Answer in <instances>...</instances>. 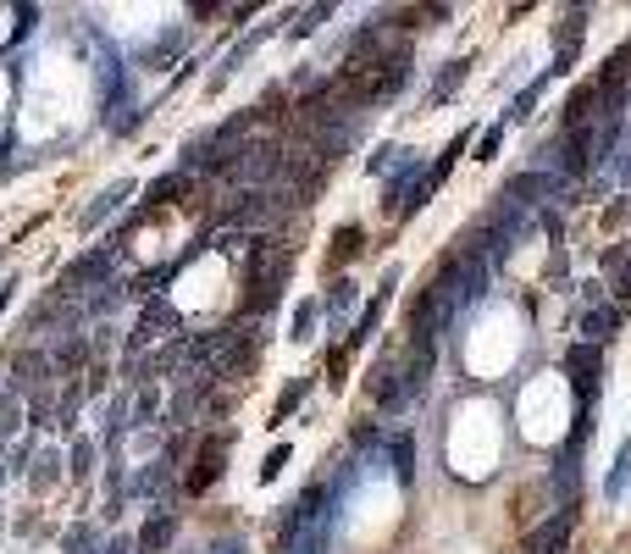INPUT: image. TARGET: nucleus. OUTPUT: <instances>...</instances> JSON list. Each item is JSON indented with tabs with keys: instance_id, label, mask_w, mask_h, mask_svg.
I'll list each match as a JSON object with an SVG mask.
<instances>
[{
	"instance_id": "obj_10",
	"label": "nucleus",
	"mask_w": 631,
	"mask_h": 554,
	"mask_svg": "<svg viewBox=\"0 0 631 554\" xmlns=\"http://www.w3.org/2000/svg\"><path fill=\"white\" fill-rule=\"evenodd\" d=\"M620 322H626V311H620V305H593V311L582 316V333H587V344H598V350H604L609 338L620 333Z\"/></svg>"
},
{
	"instance_id": "obj_4",
	"label": "nucleus",
	"mask_w": 631,
	"mask_h": 554,
	"mask_svg": "<svg viewBox=\"0 0 631 554\" xmlns=\"http://www.w3.org/2000/svg\"><path fill=\"white\" fill-rule=\"evenodd\" d=\"M283 161H288V156H283V145H277V139H255V145L244 150L239 167L227 172V178H233V183H250V189H261V183H272L277 172H283Z\"/></svg>"
},
{
	"instance_id": "obj_9",
	"label": "nucleus",
	"mask_w": 631,
	"mask_h": 554,
	"mask_svg": "<svg viewBox=\"0 0 631 554\" xmlns=\"http://www.w3.org/2000/svg\"><path fill=\"white\" fill-rule=\"evenodd\" d=\"M571 527H576V505H571V510H560V516H548L543 527L532 532L526 554H565V538H571Z\"/></svg>"
},
{
	"instance_id": "obj_1",
	"label": "nucleus",
	"mask_w": 631,
	"mask_h": 554,
	"mask_svg": "<svg viewBox=\"0 0 631 554\" xmlns=\"http://www.w3.org/2000/svg\"><path fill=\"white\" fill-rule=\"evenodd\" d=\"M288 272H294V250H288L277 233H255V239H250V266H244V283H250V294H244V311H250V316L277 311Z\"/></svg>"
},
{
	"instance_id": "obj_7",
	"label": "nucleus",
	"mask_w": 631,
	"mask_h": 554,
	"mask_svg": "<svg viewBox=\"0 0 631 554\" xmlns=\"http://www.w3.org/2000/svg\"><path fill=\"white\" fill-rule=\"evenodd\" d=\"M560 189H565V178H554V172H515V178L504 183L499 200H510V205H521V211H532L537 200H548V194H560Z\"/></svg>"
},
{
	"instance_id": "obj_2",
	"label": "nucleus",
	"mask_w": 631,
	"mask_h": 554,
	"mask_svg": "<svg viewBox=\"0 0 631 554\" xmlns=\"http://www.w3.org/2000/svg\"><path fill=\"white\" fill-rule=\"evenodd\" d=\"M227 449H233V433H211V438H200V449H194V471L183 477V494H205V488H216V482H222Z\"/></svg>"
},
{
	"instance_id": "obj_30",
	"label": "nucleus",
	"mask_w": 631,
	"mask_h": 554,
	"mask_svg": "<svg viewBox=\"0 0 631 554\" xmlns=\"http://www.w3.org/2000/svg\"><path fill=\"white\" fill-rule=\"evenodd\" d=\"M17 427V394H6V388H0V438L12 433Z\"/></svg>"
},
{
	"instance_id": "obj_28",
	"label": "nucleus",
	"mask_w": 631,
	"mask_h": 554,
	"mask_svg": "<svg viewBox=\"0 0 631 554\" xmlns=\"http://www.w3.org/2000/svg\"><path fill=\"white\" fill-rule=\"evenodd\" d=\"M499 145H504V122H493V128L482 133V145H477V161H493L499 156Z\"/></svg>"
},
{
	"instance_id": "obj_23",
	"label": "nucleus",
	"mask_w": 631,
	"mask_h": 554,
	"mask_svg": "<svg viewBox=\"0 0 631 554\" xmlns=\"http://www.w3.org/2000/svg\"><path fill=\"white\" fill-rule=\"evenodd\" d=\"M189 172H167V178H155L150 183V205H167V200H178V194H189Z\"/></svg>"
},
{
	"instance_id": "obj_16",
	"label": "nucleus",
	"mask_w": 631,
	"mask_h": 554,
	"mask_svg": "<svg viewBox=\"0 0 631 554\" xmlns=\"http://www.w3.org/2000/svg\"><path fill=\"white\" fill-rule=\"evenodd\" d=\"M366 167H371V172H377V178H382V172H393V178H399V172L421 167V161H416V150H405V145H382V150H377V156H371V161H366Z\"/></svg>"
},
{
	"instance_id": "obj_17",
	"label": "nucleus",
	"mask_w": 631,
	"mask_h": 554,
	"mask_svg": "<svg viewBox=\"0 0 631 554\" xmlns=\"http://www.w3.org/2000/svg\"><path fill=\"white\" fill-rule=\"evenodd\" d=\"M128 194H133V183H117V189H106V194H100V200L84 211V217H78V228H84V233H89V228H100V222H106L111 211H117V205L128 200Z\"/></svg>"
},
{
	"instance_id": "obj_20",
	"label": "nucleus",
	"mask_w": 631,
	"mask_h": 554,
	"mask_svg": "<svg viewBox=\"0 0 631 554\" xmlns=\"http://www.w3.org/2000/svg\"><path fill=\"white\" fill-rule=\"evenodd\" d=\"M305 394H310V377H294V383H288L283 394H277V405H272V427H283L288 416H294V410L305 405Z\"/></svg>"
},
{
	"instance_id": "obj_22",
	"label": "nucleus",
	"mask_w": 631,
	"mask_h": 554,
	"mask_svg": "<svg viewBox=\"0 0 631 554\" xmlns=\"http://www.w3.org/2000/svg\"><path fill=\"white\" fill-rule=\"evenodd\" d=\"M316 316H322V305H316V300H299V305H294V327H288V338H294V344H310V338H316Z\"/></svg>"
},
{
	"instance_id": "obj_31",
	"label": "nucleus",
	"mask_w": 631,
	"mask_h": 554,
	"mask_svg": "<svg viewBox=\"0 0 631 554\" xmlns=\"http://www.w3.org/2000/svg\"><path fill=\"white\" fill-rule=\"evenodd\" d=\"M283 466H288V444H277V449H272V455H266L261 477H266V482H272V477H277V471H283Z\"/></svg>"
},
{
	"instance_id": "obj_12",
	"label": "nucleus",
	"mask_w": 631,
	"mask_h": 554,
	"mask_svg": "<svg viewBox=\"0 0 631 554\" xmlns=\"http://www.w3.org/2000/svg\"><path fill=\"white\" fill-rule=\"evenodd\" d=\"M50 355H39V350H28V355H17V383H12V394H28V388H45V377H50Z\"/></svg>"
},
{
	"instance_id": "obj_14",
	"label": "nucleus",
	"mask_w": 631,
	"mask_h": 554,
	"mask_svg": "<svg viewBox=\"0 0 631 554\" xmlns=\"http://www.w3.org/2000/svg\"><path fill=\"white\" fill-rule=\"evenodd\" d=\"M366 250V228H355V222H344V228L333 233V250H327V261H333V272L338 266H349L355 255Z\"/></svg>"
},
{
	"instance_id": "obj_26",
	"label": "nucleus",
	"mask_w": 631,
	"mask_h": 554,
	"mask_svg": "<svg viewBox=\"0 0 631 554\" xmlns=\"http://www.w3.org/2000/svg\"><path fill=\"white\" fill-rule=\"evenodd\" d=\"M67 554H100V532L89 527V521H78V527L67 532Z\"/></svg>"
},
{
	"instance_id": "obj_32",
	"label": "nucleus",
	"mask_w": 631,
	"mask_h": 554,
	"mask_svg": "<svg viewBox=\"0 0 631 554\" xmlns=\"http://www.w3.org/2000/svg\"><path fill=\"white\" fill-rule=\"evenodd\" d=\"M205 554H244V538H233V532H227V538H216Z\"/></svg>"
},
{
	"instance_id": "obj_8",
	"label": "nucleus",
	"mask_w": 631,
	"mask_h": 554,
	"mask_svg": "<svg viewBox=\"0 0 631 554\" xmlns=\"http://www.w3.org/2000/svg\"><path fill=\"white\" fill-rule=\"evenodd\" d=\"M178 333H183L178 311H172V305H161V300H150V305H144V316H139V333H133L128 350H144V344H155V338H178Z\"/></svg>"
},
{
	"instance_id": "obj_27",
	"label": "nucleus",
	"mask_w": 631,
	"mask_h": 554,
	"mask_svg": "<svg viewBox=\"0 0 631 554\" xmlns=\"http://www.w3.org/2000/svg\"><path fill=\"white\" fill-rule=\"evenodd\" d=\"M67 460H72V466H67L72 482H84L89 477V460H95V444H89V438H72V455Z\"/></svg>"
},
{
	"instance_id": "obj_5",
	"label": "nucleus",
	"mask_w": 631,
	"mask_h": 554,
	"mask_svg": "<svg viewBox=\"0 0 631 554\" xmlns=\"http://www.w3.org/2000/svg\"><path fill=\"white\" fill-rule=\"evenodd\" d=\"M582 39H587V6L560 12V28H554V67H548V73H554V78L571 73L576 56H582Z\"/></svg>"
},
{
	"instance_id": "obj_15",
	"label": "nucleus",
	"mask_w": 631,
	"mask_h": 554,
	"mask_svg": "<svg viewBox=\"0 0 631 554\" xmlns=\"http://www.w3.org/2000/svg\"><path fill=\"white\" fill-rule=\"evenodd\" d=\"M465 78H471V56H454L449 61V67H443V73H438V84H432V106H443V100H454V89H460L465 84Z\"/></svg>"
},
{
	"instance_id": "obj_34",
	"label": "nucleus",
	"mask_w": 631,
	"mask_h": 554,
	"mask_svg": "<svg viewBox=\"0 0 631 554\" xmlns=\"http://www.w3.org/2000/svg\"><path fill=\"white\" fill-rule=\"evenodd\" d=\"M12 289H17V283H12V277H6V283H0V311L12 305Z\"/></svg>"
},
{
	"instance_id": "obj_25",
	"label": "nucleus",
	"mask_w": 631,
	"mask_h": 554,
	"mask_svg": "<svg viewBox=\"0 0 631 554\" xmlns=\"http://www.w3.org/2000/svg\"><path fill=\"white\" fill-rule=\"evenodd\" d=\"M322 17H333V6H305V12H288V39L316 34V23H322Z\"/></svg>"
},
{
	"instance_id": "obj_3",
	"label": "nucleus",
	"mask_w": 631,
	"mask_h": 554,
	"mask_svg": "<svg viewBox=\"0 0 631 554\" xmlns=\"http://www.w3.org/2000/svg\"><path fill=\"white\" fill-rule=\"evenodd\" d=\"M565 372L576 377V410H593V399H598V377H604V350L598 344H571L565 350Z\"/></svg>"
},
{
	"instance_id": "obj_19",
	"label": "nucleus",
	"mask_w": 631,
	"mask_h": 554,
	"mask_svg": "<svg viewBox=\"0 0 631 554\" xmlns=\"http://www.w3.org/2000/svg\"><path fill=\"white\" fill-rule=\"evenodd\" d=\"M388 455H393V477L410 488V482H416V438H410V433H393Z\"/></svg>"
},
{
	"instance_id": "obj_21",
	"label": "nucleus",
	"mask_w": 631,
	"mask_h": 554,
	"mask_svg": "<svg viewBox=\"0 0 631 554\" xmlns=\"http://www.w3.org/2000/svg\"><path fill=\"white\" fill-rule=\"evenodd\" d=\"M631 488V438L620 444V455H615V466H609V482H604V499H620Z\"/></svg>"
},
{
	"instance_id": "obj_6",
	"label": "nucleus",
	"mask_w": 631,
	"mask_h": 554,
	"mask_svg": "<svg viewBox=\"0 0 631 554\" xmlns=\"http://www.w3.org/2000/svg\"><path fill=\"white\" fill-rule=\"evenodd\" d=\"M117 272V250H89L84 261H72L61 272V294H84V289H106Z\"/></svg>"
},
{
	"instance_id": "obj_18",
	"label": "nucleus",
	"mask_w": 631,
	"mask_h": 554,
	"mask_svg": "<svg viewBox=\"0 0 631 554\" xmlns=\"http://www.w3.org/2000/svg\"><path fill=\"white\" fill-rule=\"evenodd\" d=\"M548 84H554V73L532 78V84H526L521 95L510 100V111H504V128H510V122H526V117H532V106H537V100H543V89H548Z\"/></svg>"
},
{
	"instance_id": "obj_29",
	"label": "nucleus",
	"mask_w": 631,
	"mask_h": 554,
	"mask_svg": "<svg viewBox=\"0 0 631 554\" xmlns=\"http://www.w3.org/2000/svg\"><path fill=\"white\" fill-rule=\"evenodd\" d=\"M344 372H349V350H344V344H338V350L333 355H327V383H344Z\"/></svg>"
},
{
	"instance_id": "obj_11",
	"label": "nucleus",
	"mask_w": 631,
	"mask_h": 554,
	"mask_svg": "<svg viewBox=\"0 0 631 554\" xmlns=\"http://www.w3.org/2000/svg\"><path fill=\"white\" fill-rule=\"evenodd\" d=\"M355 305H360V289L349 283V277L327 283V300H322V311H327V322H333V327H344L349 316H355Z\"/></svg>"
},
{
	"instance_id": "obj_24",
	"label": "nucleus",
	"mask_w": 631,
	"mask_h": 554,
	"mask_svg": "<svg viewBox=\"0 0 631 554\" xmlns=\"http://www.w3.org/2000/svg\"><path fill=\"white\" fill-rule=\"evenodd\" d=\"M84 355H89V344H84L78 333H67V338L56 344V355H50V361H56L61 372H78V366H84Z\"/></svg>"
},
{
	"instance_id": "obj_33",
	"label": "nucleus",
	"mask_w": 631,
	"mask_h": 554,
	"mask_svg": "<svg viewBox=\"0 0 631 554\" xmlns=\"http://www.w3.org/2000/svg\"><path fill=\"white\" fill-rule=\"evenodd\" d=\"M615 294H620V300H631V261L615 272Z\"/></svg>"
},
{
	"instance_id": "obj_13",
	"label": "nucleus",
	"mask_w": 631,
	"mask_h": 554,
	"mask_svg": "<svg viewBox=\"0 0 631 554\" xmlns=\"http://www.w3.org/2000/svg\"><path fill=\"white\" fill-rule=\"evenodd\" d=\"M172 510H150V521H144V532H139V554H161L172 543Z\"/></svg>"
}]
</instances>
